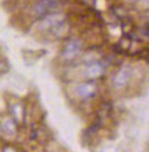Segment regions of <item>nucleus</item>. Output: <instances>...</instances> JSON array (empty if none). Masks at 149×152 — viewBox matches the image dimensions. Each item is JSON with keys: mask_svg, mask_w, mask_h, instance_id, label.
Returning a JSON list of instances; mask_svg holds the SVG:
<instances>
[{"mask_svg": "<svg viewBox=\"0 0 149 152\" xmlns=\"http://www.w3.org/2000/svg\"><path fill=\"white\" fill-rule=\"evenodd\" d=\"M57 7H59L57 0H39L34 5L33 11L36 17H44L48 14H52Z\"/></svg>", "mask_w": 149, "mask_h": 152, "instance_id": "nucleus-1", "label": "nucleus"}, {"mask_svg": "<svg viewBox=\"0 0 149 152\" xmlns=\"http://www.w3.org/2000/svg\"><path fill=\"white\" fill-rule=\"evenodd\" d=\"M64 16L63 14H59V12H56V14H48L46 16L42 17L41 22L38 23V27L41 29H49V28H55L56 26H59V24L64 23Z\"/></svg>", "mask_w": 149, "mask_h": 152, "instance_id": "nucleus-2", "label": "nucleus"}, {"mask_svg": "<svg viewBox=\"0 0 149 152\" xmlns=\"http://www.w3.org/2000/svg\"><path fill=\"white\" fill-rule=\"evenodd\" d=\"M81 49V41L80 39H77V38H73V39H71L69 43L66 44V46H65V51H64V53H65V56L66 58H73Z\"/></svg>", "mask_w": 149, "mask_h": 152, "instance_id": "nucleus-3", "label": "nucleus"}, {"mask_svg": "<svg viewBox=\"0 0 149 152\" xmlns=\"http://www.w3.org/2000/svg\"><path fill=\"white\" fill-rule=\"evenodd\" d=\"M79 92L82 97H89L93 94V86L92 85H89V83H85V85H82L80 88H79Z\"/></svg>", "mask_w": 149, "mask_h": 152, "instance_id": "nucleus-4", "label": "nucleus"}, {"mask_svg": "<svg viewBox=\"0 0 149 152\" xmlns=\"http://www.w3.org/2000/svg\"><path fill=\"white\" fill-rule=\"evenodd\" d=\"M127 79H128L127 72H126V71H121V72H119L117 75V77H116L114 83L117 85L118 87H122L123 85L127 82Z\"/></svg>", "mask_w": 149, "mask_h": 152, "instance_id": "nucleus-5", "label": "nucleus"}, {"mask_svg": "<svg viewBox=\"0 0 149 152\" xmlns=\"http://www.w3.org/2000/svg\"><path fill=\"white\" fill-rule=\"evenodd\" d=\"M101 71H102V68H101V65H99V64H92V65H90V68L88 69V72H89V75H90L91 77L99 75Z\"/></svg>", "mask_w": 149, "mask_h": 152, "instance_id": "nucleus-6", "label": "nucleus"}, {"mask_svg": "<svg viewBox=\"0 0 149 152\" xmlns=\"http://www.w3.org/2000/svg\"><path fill=\"white\" fill-rule=\"evenodd\" d=\"M130 1H133V2H135V1H138V0H130Z\"/></svg>", "mask_w": 149, "mask_h": 152, "instance_id": "nucleus-7", "label": "nucleus"}]
</instances>
